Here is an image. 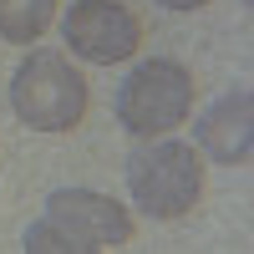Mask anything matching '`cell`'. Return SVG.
<instances>
[{
  "mask_svg": "<svg viewBox=\"0 0 254 254\" xmlns=\"http://www.w3.org/2000/svg\"><path fill=\"white\" fill-rule=\"evenodd\" d=\"M127 193L147 219H183L203 198V153L178 137H153L127 158Z\"/></svg>",
  "mask_w": 254,
  "mask_h": 254,
  "instance_id": "6da1fadb",
  "label": "cell"
},
{
  "mask_svg": "<svg viewBox=\"0 0 254 254\" xmlns=\"http://www.w3.org/2000/svg\"><path fill=\"white\" fill-rule=\"evenodd\" d=\"M193 137H198V153H208L214 163H249V153H254V92L249 87L224 92L198 117Z\"/></svg>",
  "mask_w": 254,
  "mask_h": 254,
  "instance_id": "8992f818",
  "label": "cell"
},
{
  "mask_svg": "<svg viewBox=\"0 0 254 254\" xmlns=\"http://www.w3.org/2000/svg\"><path fill=\"white\" fill-rule=\"evenodd\" d=\"M51 15H56V0H0V41L31 46L46 36Z\"/></svg>",
  "mask_w": 254,
  "mask_h": 254,
  "instance_id": "52a82bcc",
  "label": "cell"
},
{
  "mask_svg": "<svg viewBox=\"0 0 254 254\" xmlns=\"http://www.w3.org/2000/svg\"><path fill=\"white\" fill-rule=\"evenodd\" d=\"M163 10H198V5H208V0H158Z\"/></svg>",
  "mask_w": 254,
  "mask_h": 254,
  "instance_id": "9c48e42d",
  "label": "cell"
},
{
  "mask_svg": "<svg viewBox=\"0 0 254 254\" xmlns=\"http://www.w3.org/2000/svg\"><path fill=\"white\" fill-rule=\"evenodd\" d=\"M193 112V76H188L183 61L173 56H153V61H137L127 71L122 92H117V122L127 137H168L173 127L188 122Z\"/></svg>",
  "mask_w": 254,
  "mask_h": 254,
  "instance_id": "7a4b0ae2",
  "label": "cell"
},
{
  "mask_svg": "<svg viewBox=\"0 0 254 254\" xmlns=\"http://www.w3.org/2000/svg\"><path fill=\"white\" fill-rule=\"evenodd\" d=\"M46 214L56 224H66L71 234H81L87 244H127L132 239V214L107 198V193H97V188H56V193L46 198Z\"/></svg>",
  "mask_w": 254,
  "mask_h": 254,
  "instance_id": "5b68a950",
  "label": "cell"
},
{
  "mask_svg": "<svg viewBox=\"0 0 254 254\" xmlns=\"http://www.w3.org/2000/svg\"><path fill=\"white\" fill-rule=\"evenodd\" d=\"M10 107L36 132H71L87 112V76L66 51H31L10 76Z\"/></svg>",
  "mask_w": 254,
  "mask_h": 254,
  "instance_id": "3957f363",
  "label": "cell"
},
{
  "mask_svg": "<svg viewBox=\"0 0 254 254\" xmlns=\"http://www.w3.org/2000/svg\"><path fill=\"white\" fill-rule=\"evenodd\" d=\"M61 41L92 66H112L142 46V20L122 0H76L61 20Z\"/></svg>",
  "mask_w": 254,
  "mask_h": 254,
  "instance_id": "277c9868",
  "label": "cell"
},
{
  "mask_svg": "<svg viewBox=\"0 0 254 254\" xmlns=\"http://www.w3.org/2000/svg\"><path fill=\"white\" fill-rule=\"evenodd\" d=\"M26 254H102L97 244H87L81 234H71L66 224H56L51 214H41L26 229Z\"/></svg>",
  "mask_w": 254,
  "mask_h": 254,
  "instance_id": "ba28073f",
  "label": "cell"
}]
</instances>
